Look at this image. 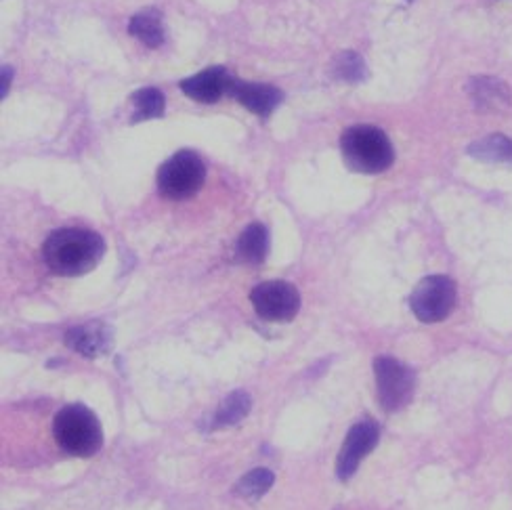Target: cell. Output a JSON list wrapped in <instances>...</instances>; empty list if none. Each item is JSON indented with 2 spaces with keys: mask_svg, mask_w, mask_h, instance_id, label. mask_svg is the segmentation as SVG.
Here are the masks:
<instances>
[{
  "mask_svg": "<svg viewBox=\"0 0 512 510\" xmlns=\"http://www.w3.org/2000/svg\"><path fill=\"white\" fill-rule=\"evenodd\" d=\"M340 150H343L349 168L364 175L382 173L395 158L387 133L370 124H359L345 131L343 139H340Z\"/></svg>",
  "mask_w": 512,
  "mask_h": 510,
  "instance_id": "obj_2",
  "label": "cell"
},
{
  "mask_svg": "<svg viewBox=\"0 0 512 510\" xmlns=\"http://www.w3.org/2000/svg\"><path fill=\"white\" fill-rule=\"evenodd\" d=\"M206 179V166L196 152H177L166 160L158 173V189L168 200H187L196 196Z\"/></svg>",
  "mask_w": 512,
  "mask_h": 510,
  "instance_id": "obj_4",
  "label": "cell"
},
{
  "mask_svg": "<svg viewBox=\"0 0 512 510\" xmlns=\"http://www.w3.org/2000/svg\"><path fill=\"white\" fill-rule=\"evenodd\" d=\"M11 76H13V70H11L9 66H7V68H3V97H7V93H9Z\"/></svg>",
  "mask_w": 512,
  "mask_h": 510,
  "instance_id": "obj_20",
  "label": "cell"
},
{
  "mask_svg": "<svg viewBox=\"0 0 512 510\" xmlns=\"http://www.w3.org/2000/svg\"><path fill=\"white\" fill-rule=\"evenodd\" d=\"M468 93H471V99L481 110H504L512 99L508 84L492 76H479L468 80Z\"/></svg>",
  "mask_w": 512,
  "mask_h": 510,
  "instance_id": "obj_12",
  "label": "cell"
},
{
  "mask_svg": "<svg viewBox=\"0 0 512 510\" xmlns=\"http://www.w3.org/2000/svg\"><path fill=\"white\" fill-rule=\"evenodd\" d=\"M273 481H275V477H273L271 471L254 469L252 473H248L240 479V483L233 487V492H236L240 498L256 500V498H261L263 494H267L271 490Z\"/></svg>",
  "mask_w": 512,
  "mask_h": 510,
  "instance_id": "obj_18",
  "label": "cell"
},
{
  "mask_svg": "<svg viewBox=\"0 0 512 510\" xmlns=\"http://www.w3.org/2000/svg\"><path fill=\"white\" fill-rule=\"evenodd\" d=\"M105 254V242L95 231L89 229H57L42 246V257L47 267L57 273L74 278L93 271Z\"/></svg>",
  "mask_w": 512,
  "mask_h": 510,
  "instance_id": "obj_1",
  "label": "cell"
},
{
  "mask_svg": "<svg viewBox=\"0 0 512 510\" xmlns=\"http://www.w3.org/2000/svg\"><path fill=\"white\" fill-rule=\"evenodd\" d=\"M468 154L485 162H512V139L504 135L485 137L468 147Z\"/></svg>",
  "mask_w": 512,
  "mask_h": 510,
  "instance_id": "obj_16",
  "label": "cell"
},
{
  "mask_svg": "<svg viewBox=\"0 0 512 510\" xmlns=\"http://www.w3.org/2000/svg\"><path fill=\"white\" fill-rule=\"evenodd\" d=\"M55 441L72 456L89 458L99 452L103 435L97 416L89 410L74 403V406L61 408L53 420Z\"/></svg>",
  "mask_w": 512,
  "mask_h": 510,
  "instance_id": "obj_3",
  "label": "cell"
},
{
  "mask_svg": "<svg viewBox=\"0 0 512 510\" xmlns=\"http://www.w3.org/2000/svg\"><path fill=\"white\" fill-rule=\"evenodd\" d=\"M252 408V399L246 391H233L227 395V399L221 403L219 410L215 412V418H212V427L215 429H225L233 427V424L242 422Z\"/></svg>",
  "mask_w": 512,
  "mask_h": 510,
  "instance_id": "obj_15",
  "label": "cell"
},
{
  "mask_svg": "<svg viewBox=\"0 0 512 510\" xmlns=\"http://www.w3.org/2000/svg\"><path fill=\"white\" fill-rule=\"evenodd\" d=\"M254 311L267 322H290L301 309V294L288 282H263L250 292Z\"/></svg>",
  "mask_w": 512,
  "mask_h": 510,
  "instance_id": "obj_7",
  "label": "cell"
},
{
  "mask_svg": "<svg viewBox=\"0 0 512 510\" xmlns=\"http://www.w3.org/2000/svg\"><path fill=\"white\" fill-rule=\"evenodd\" d=\"M332 76L345 82H359L366 78V63L357 53H340L332 63Z\"/></svg>",
  "mask_w": 512,
  "mask_h": 510,
  "instance_id": "obj_19",
  "label": "cell"
},
{
  "mask_svg": "<svg viewBox=\"0 0 512 510\" xmlns=\"http://www.w3.org/2000/svg\"><path fill=\"white\" fill-rule=\"evenodd\" d=\"M66 345L84 357H101L112 349V330L103 322L74 326L66 332Z\"/></svg>",
  "mask_w": 512,
  "mask_h": 510,
  "instance_id": "obj_9",
  "label": "cell"
},
{
  "mask_svg": "<svg viewBox=\"0 0 512 510\" xmlns=\"http://www.w3.org/2000/svg\"><path fill=\"white\" fill-rule=\"evenodd\" d=\"M267 252H269V233H267L265 225H261V223L248 225L236 244L238 259L242 263L259 265L265 261Z\"/></svg>",
  "mask_w": 512,
  "mask_h": 510,
  "instance_id": "obj_13",
  "label": "cell"
},
{
  "mask_svg": "<svg viewBox=\"0 0 512 510\" xmlns=\"http://www.w3.org/2000/svg\"><path fill=\"white\" fill-rule=\"evenodd\" d=\"M133 105H135L133 122H143V120L160 118L164 114L166 101H164V95L158 89L147 87V89H141L133 95Z\"/></svg>",
  "mask_w": 512,
  "mask_h": 510,
  "instance_id": "obj_17",
  "label": "cell"
},
{
  "mask_svg": "<svg viewBox=\"0 0 512 510\" xmlns=\"http://www.w3.org/2000/svg\"><path fill=\"white\" fill-rule=\"evenodd\" d=\"M229 95L238 99L246 110L254 112L256 116H269L282 101V93L275 87L244 80H231Z\"/></svg>",
  "mask_w": 512,
  "mask_h": 510,
  "instance_id": "obj_10",
  "label": "cell"
},
{
  "mask_svg": "<svg viewBox=\"0 0 512 510\" xmlns=\"http://www.w3.org/2000/svg\"><path fill=\"white\" fill-rule=\"evenodd\" d=\"M231 78L227 76L225 68H208L196 76L185 78L181 82V91L200 103H215L223 95L229 93Z\"/></svg>",
  "mask_w": 512,
  "mask_h": 510,
  "instance_id": "obj_11",
  "label": "cell"
},
{
  "mask_svg": "<svg viewBox=\"0 0 512 510\" xmlns=\"http://www.w3.org/2000/svg\"><path fill=\"white\" fill-rule=\"evenodd\" d=\"M128 32H131L135 38H139L149 49H156L164 42L162 17L158 11H141L133 15L131 24H128Z\"/></svg>",
  "mask_w": 512,
  "mask_h": 510,
  "instance_id": "obj_14",
  "label": "cell"
},
{
  "mask_svg": "<svg viewBox=\"0 0 512 510\" xmlns=\"http://www.w3.org/2000/svg\"><path fill=\"white\" fill-rule=\"evenodd\" d=\"M378 439H380V427L374 420L357 422L349 431L343 443V450H340L336 458V477L340 481L351 479L357 473L361 460L376 448Z\"/></svg>",
  "mask_w": 512,
  "mask_h": 510,
  "instance_id": "obj_8",
  "label": "cell"
},
{
  "mask_svg": "<svg viewBox=\"0 0 512 510\" xmlns=\"http://www.w3.org/2000/svg\"><path fill=\"white\" fill-rule=\"evenodd\" d=\"M410 307L424 324L443 322L456 307V284L447 275H429L414 288Z\"/></svg>",
  "mask_w": 512,
  "mask_h": 510,
  "instance_id": "obj_5",
  "label": "cell"
},
{
  "mask_svg": "<svg viewBox=\"0 0 512 510\" xmlns=\"http://www.w3.org/2000/svg\"><path fill=\"white\" fill-rule=\"evenodd\" d=\"M376 387L380 406L387 412H397L410 403L414 395V372L395 357H378L374 361Z\"/></svg>",
  "mask_w": 512,
  "mask_h": 510,
  "instance_id": "obj_6",
  "label": "cell"
}]
</instances>
